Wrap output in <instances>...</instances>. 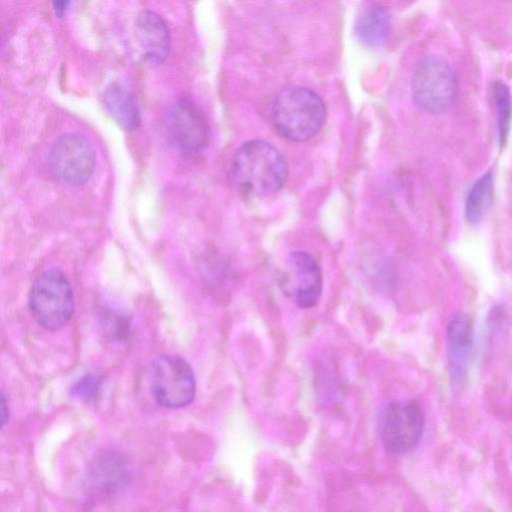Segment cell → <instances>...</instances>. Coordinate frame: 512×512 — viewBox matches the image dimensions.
I'll return each instance as SVG.
<instances>
[{"instance_id": "15", "label": "cell", "mask_w": 512, "mask_h": 512, "mask_svg": "<svg viewBox=\"0 0 512 512\" xmlns=\"http://www.w3.org/2000/svg\"><path fill=\"white\" fill-rule=\"evenodd\" d=\"M494 91L498 141L502 147L505 145L510 131L512 119V96L508 86L504 83H497Z\"/></svg>"}, {"instance_id": "2", "label": "cell", "mask_w": 512, "mask_h": 512, "mask_svg": "<svg viewBox=\"0 0 512 512\" xmlns=\"http://www.w3.org/2000/svg\"><path fill=\"white\" fill-rule=\"evenodd\" d=\"M326 109L318 94L307 87L283 89L272 106V123L283 138L303 142L316 135L324 124Z\"/></svg>"}, {"instance_id": "13", "label": "cell", "mask_w": 512, "mask_h": 512, "mask_svg": "<svg viewBox=\"0 0 512 512\" xmlns=\"http://www.w3.org/2000/svg\"><path fill=\"white\" fill-rule=\"evenodd\" d=\"M355 34L363 44L376 47L384 44L390 34V16L388 11L379 5L365 9L355 23Z\"/></svg>"}, {"instance_id": "12", "label": "cell", "mask_w": 512, "mask_h": 512, "mask_svg": "<svg viewBox=\"0 0 512 512\" xmlns=\"http://www.w3.org/2000/svg\"><path fill=\"white\" fill-rule=\"evenodd\" d=\"M106 110L125 130L131 131L141 124V114L135 95L124 85L110 83L103 94Z\"/></svg>"}, {"instance_id": "14", "label": "cell", "mask_w": 512, "mask_h": 512, "mask_svg": "<svg viewBox=\"0 0 512 512\" xmlns=\"http://www.w3.org/2000/svg\"><path fill=\"white\" fill-rule=\"evenodd\" d=\"M493 196V174L486 172L471 186L465 201V218L469 224H477L486 214Z\"/></svg>"}, {"instance_id": "11", "label": "cell", "mask_w": 512, "mask_h": 512, "mask_svg": "<svg viewBox=\"0 0 512 512\" xmlns=\"http://www.w3.org/2000/svg\"><path fill=\"white\" fill-rule=\"evenodd\" d=\"M134 32L141 56L154 63H162L171 47V35L165 20L152 10H143L134 23Z\"/></svg>"}, {"instance_id": "1", "label": "cell", "mask_w": 512, "mask_h": 512, "mask_svg": "<svg viewBox=\"0 0 512 512\" xmlns=\"http://www.w3.org/2000/svg\"><path fill=\"white\" fill-rule=\"evenodd\" d=\"M231 171L233 181L241 193L264 197L283 187L288 167L283 155L272 144L252 140L236 151Z\"/></svg>"}, {"instance_id": "8", "label": "cell", "mask_w": 512, "mask_h": 512, "mask_svg": "<svg viewBox=\"0 0 512 512\" xmlns=\"http://www.w3.org/2000/svg\"><path fill=\"white\" fill-rule=\"evenodd\" d=\"M278 283L283 293L297 307L311 309L318 304L322 294L321 268L310 253L293 251L279 273Z\"/></svg>"}, {"instance_id": "18", "label": "cell", "mask_w": 512, "mask_h": 512, "mask_svg": "<svg viewBox=\"0 0 512 512\" xmlns=\"http://www.w3.org/2000/svg\"><path fill=\"white\" fill-rule=\"evenodd\" d=\"M6 411H7L6 401H5L4 395H2V398H1V422H2V427L5 425L6 418L8 416V413Z\"/></svg>"}, {"instance_id": "5", "label": "cell", "mask_w": 512, "mask_h": 512, "mask_svg": "<svg viewBox=\"0 0 512 512\" xmlns=\"http://www.w3.org/2000/svg\"><path fill=\"white\" fill-rule=\"evenodd\" d=\"M424 412L415 400L396 401L382 411L379 421L380 439L391 454H406L415 449L423 435Z\"/></svg>"}, {"instance_id": "17", "label": "cell", "mask_w": 512, "mask_h": 512, "mask_svg": "<svg viewBox=\"0 0 512 512\" xmlns=\"http://www.w3.org/2000/svg\"><path fill=\"white\" fill-rule=\"evenodd\" d=\"M69 4L70 2L66 0H55L52 3L54 11L58 16H62L66 12Z\"/></svg>"}, {"instance_id": "16", "label": "cell", "mask_w": 512, "mask_h": 512, "mask_svg": "<svg viewBox=\"0 0 512 512\" xmlns=\"http://www.w3.org/2000/svg\"><path fill=\"white\" fill-rule=\"evenodd\" d=\"M100 377L95 374H87L79 379L72 387V394L82 400H89L97 395L100 387Z\"/></svg>"}, {"instance_id": "7", "label": "cell", "mask_w": 512, "mask_h": 512, "mask_svg": "<svg viewBox=\"0 0 512 512\" xmlns=\"http://www.w3.org/2000/svg\"><path fill=\"white\" fill-rule=\"evenodd\" d=\"M151 391L156 402L166 408H181L195 396L196 383L192 368L178 355L157 358L152 367Z\"/></svg>"}, {"instance_id": "4", "label": "cell", "mask_w": 512, "mask_h": 512, "mask_svg": "<svg viewBox=\"0 0 512 512\" xmlns=\"http://www.w3.org/2000/svg\"><path fill=\"white\" fill-rule=\"evenodd\" d=\"M411 90L420 108L430 113H442L455 102L458 81L445 59L429 56L417 63L412 74Z\"/></svg>"}, {"instance_id": "3", "label": "cell", "mask_w": 512, "mask_h": 512, "mask_svg": "<svg viewBox=\"0 0 512 512\" xmlns=\"http://www.w3.org/2000/svg\"><path fill=\"white\" fill-rule=\"evenodd\" d=\"M29 308L35 321L49 331L65 326L74 311V296L62 270L50 268L33 282L29 293Z\"/></svg>"}, {"instance_id": "10", "label": "cell", "mask_w": 512, "mask_h": 512, "mask_svg": "<svg viewBox=\"0 0 512 512\" xmlns=\"http://www.w3.org/2000/svg\"><path fill=\"white\" fill-rule=\"evenodd\" d=\"M473 349V326L464 313L454 314L447 325L449 376L459 385L465 380Z\"/></svg>"}, {"instance_id": "9", "label": "cell", "mask_w": 512, "mask_h": 512, "mask_svg": "<svg viewBox=\"0 0 512 512\" xmlns=\"http://www.w3.org/2000/svg\"><path fill=\"white\" fill-rule=\"evenodd\" d=\"M168 131L174 144L185 154L202 152L209 142V126L200 108L188 97L172 106L168 115Z\"/></svg>"}, {"instance_id": "6", "label": "cell", "mask_w": 512, "mask_h": 512, "mask_svg": "<svg viewBox=\"0 0 512 512\" xmlns=\"http://www.w3.org/2000/svg\"><path fill=\"white\" fill-rule=\"evenodd\" d=\"M96 155L91 143L78 133H65L56 138L48 152L52 175L60 182L77 186L92 176Z\"/></svg>"}]
</instances>
